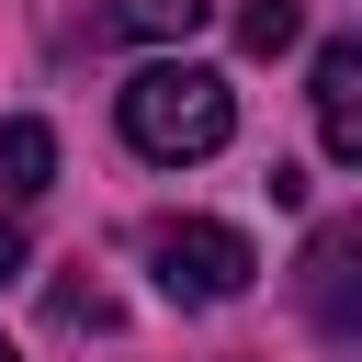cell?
Masks as SVG:
<instances>
[{
	"mask_svg": "<svg viewBox=\"0 0 362 362\" xmlns=\"http://www.w3.org/2000/svg\"><path fill=\"white\" fill-rule=\"evenodd\" d=\"M226 136H238V90H226L215 68L158 57V68L124 79V147H136V158H215Z\"/></svg>",
	"mask_w": 362,
	"mask_h": 362,
	"instance_id": "cell-1",
	"label": "cell"
},
{
	"mask_svg": "<svg viewBox=\"0 0 362 362\" xmlns=\"http://www.w3.org/2000/svg\"><path fill=\"white\" fill-rule=\"evenodd\" d=\"M147 260H158V294H170V305H238L249 272H260V249H249L238 226H215V215L147 226Z\"/></svg>",
	"mask_w": 362,
	"mask_h": 362,
	"instance_id": "cell-2",
	"label": "cell"
},
{
	"mask_svg": "<svg viewBox=\"0 0 362 362\" xmlns=\"http://www.w3.org/2000/svg\"><path fill=\"white\" fill-rule=\"evenodd\" d=\"M317 147L339 170H362V45H317Z\"/></svg>",
	"mask_w": 362,
	"mask_h": 362,
	"instance_id": "cell-3",
	"label": "cell"
},
{
	"mask_svg": "<svg viewBox=\"0 0 362 362\" xmlns=\"http://www.w3.org/2000/svg\"><path fill=\"white\" fill-rule=\"evenodd\" d=\"M351 260H362V226H317V249H305V317H317V339H362Z\"/></svg>",
	"mask_w": 362,
	"mask_h": 362,
	"instance_id": "cell-4",
	"label": "cell"
},
{
	"mask_svg": "<svg viewBox=\"0 0 362 362\" xmlns=\"http://www.w3.org/2000/svg\"><path fill=\"white\" fill-rule=\"evenodd\" d=\"M45 181H57V136H45L34 113H11V124H0V192L23 204V192H45Z\"/></svg>",
	"mask_w": 362,
	"mask_h": 362,
	"instance_id": "cell-5",
	"label": "cell"
},
{
	"mask_svg": "<svg viewBox=\"0 0 362 362\" xmlns=\"http://www.w3.org/2000/svg\"><path fill=\"white\" fill-rule=\"evenodd\" d=\"M102 34H136V45H192L204 34V0H113Z\"/></svg>",
	"mask_w": 362,
	"mask_h": 362,
	"instance_id": "cell-6",
	"label": "cell"
},
{
	"mask_svg": "<svg viewBox=\"0 0 362 362\" xmlns=\"http://www.w3.org/2000/svg\"><path fill=\"white\" fill-rule=\"evenodd\" d=\"M238 45H249V57L305 45V0H249V11H238Z\"/></svg>",
	"mask_w": 362,
	"mask_h": 362,
	"instance_id": "cell-7",
	"label": "cell"
},
{
	"mask_svg": "<svg viewBox=\"0 0 362 362\" xmlns=\"http://www.w3.org/2000/svg\"><path fill=\"white\" fill-rule=\"evenodd\" d=\"M57 317H68V328H113V294H102V283H57Z\"/></svg>",
	"mask_w": 362,
	"mask_h": 362,
	"instance_id": "cell-8",
	"label": "cell"
},
{
	"mask_svg": "<svg viewBox=\"0 0 362 362\" xmlns=\"http://www.w3.org/2000/svg\"><path fill=\"white\" fill-rule=\"evenodd\" d=\"M23 260H34V249H23V226L0 215V283H23Z\"/></svg>",
	"mask_w": 362,
	"mask_h": 362,
	"instance_id": "cell-9",
	"label": "cell"
},
{
	"mask_svg": "<svg viewBox=\"0 0 362 362\" xmlns=\"http://www.w3.org/2000/svg\"><path fill=\"white\" fill-rule=\"evenodd\" d=\"M0 362H23V351H11V339H0Z\"/></svg>",
	"mask_w": 362,
	"mask_h": 362,
	"instance_id": "cell-10",
	"label": "cell"
}]
</instances>
